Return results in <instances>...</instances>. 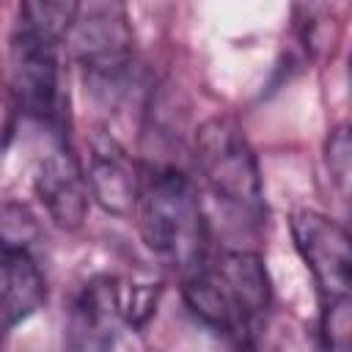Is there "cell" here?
<instances>
[{
  "label": "cell",
  "mask_w": 352,
  "mask_h": 352,
  "mask_svg": "<svg viewBox=\"0 0 352 352\" xmlns=\"http://www.w3.org/2000/svg\"><path fill=\"white\" fill-rule=\"evenodd\" d=\"M66 36L91 82L116 85L126 74L132 63V28L121 3L77 6Z\"/></svg>",
  "instance_id": "4"
},
{
  "label": "cell",
  "mask_w": 352,
  "mask_h": 352,
  "mask_svg": "<svg viewBox=\"0 0 352 352\" xmlns=\"http://www.w3.org/2000/svg\"><path fill=\"white\" fill-rule=\"evenodd\" d=\"M118 316L116 280L96 278L85 283L72 314V346L74 352H110L113 322Z\"/></svg>",
  "instance_id": "10"
},
{
  "label": "cell",
  "mask_w": 352,
  "mask_h": 352,
  "mask_svg": "<svg viewBox=\"0 0 352 352\" xmlns=\"http://www.w3.org/2000/svg\"><path fill=\"white\" fill-rule=\"evenodd\" d=\"M36 195L44 204L50 220L63 228L74 231L85 223L88 214V182L82 176V168L77 157L66 148H58L47 154L38 162L36 179H33Z\"/></svg>",
  "instance_id": "8"
},
{
  "label": "cell",
  "mask_w": 352,
  "mask_h": 352,
  "mask_svg": "<svg viewBox=\"0 0 352 352\" xmlns=\"http://www.w3.org/2000/svg\"><path fill=\"white\" fill-rule=\"evenodd\" d=\"M157 294L160 289L151 286V283H132V286H118L116 283V302H118V316L132 324V327H140L151 314H154V305H157Z\"/></svg>",
  "instance_id": "12"
},
{
  "label": "cell",
  "mask_w": 352,
  "mask_h": 352,
  "mask_svg": "<svg viewBox=\"0 0 352 352\" xmlns=\"http://www.w3.org/2000/svg\"><path fill=\"white\" fill-rule=\"evenodd\" d=\"M206 264L234 319V338H253V327L264 319L272 302L270 275L261 256L250 250H223L217 258H206Z\"/></svg>",
  "instance_id": "6"
},
{
  "label": "cell",
  "mask_w": 352,
  "mask_h": 352,
  "mask_svg": "<svg viewBox=\"0 0 352 352\" xmlns=\"http://www.w3.org/2000/svg\"><path fill=\"white\" fill-rule=\"evenodd\" d=\"M140 236L148 250L190 272L206 258V217L198 190L176 168H160L143 179L138 198Z\"/></svg>",
  "instance_id": "2"
},
{
  "label": "cell",
  "mask_w": 352,
  "mask_h": 352,
  "mask_svg": "<svg viewBox=\"0 0 352 352\" xmlns=\"http://www.w3.org/2000/svg\"><path fill=\"white\" fill-rule=\"evenodd\" d=\"M349 297L322 302V338L330 352H349Z\"/></svg>",
  "instance_id": "13"
},
{
  "label": "cell",
  "mask_w": 352,
  "mask_h": 352,
  "mask_svg": "<svg viewBox=\"0 0 352 352\" xmlns=\"http://www.w3.org/2000/svg\"><path fill=\"white\" fill-rule=\"evenodd\" d=\"M195 162L217 204L239 223L264 220V192L256 154L234 118L214 116L195 132Z\"/></svg>",
  "instance_id": "3"
},
{
  "label": "cell",
  "mask_w": 352,
  "mask_h": 352,
  "mask_svg": "<svg viewBox=\"0 0 352 352\" xmlns=\"http://www.w3.org/2000/svg\"><path fill=\"white\" fill-rule=\"evenodd\" d=\"M88 190L94 201L110 212V214H132L138 209L143 176L135 165V160L126 154V148L104 135L96 132L91 143V165H88Z\"/></svg>",
  "instance_id": "7"
},
{
  "label": "cell",
  "mask_w": 352,
  "mask_h": 352,
  "mask_svg": "<svg viewBox=\"0 0 352 352\" xmlns=\"http://www.w3.org/2000/svg\"><path fill=\"white\" fill-rule=\"evenodd\" d=\"M292 239L314 275L319 300H344L352 286V250L344 226L314 209H297L292 214Z\"/></svg>",
  "instance_id": "5"
},
{
  "label": "cell",
  "mask_w": 352,
  "mask_h": 352,
  "mask_svg": "<svg viewBox=\"0 0 352 352\" xmlns=\"http://www.w3.org/2000/svg\"><path fill=\"white\" fill-rule=\"evenodd\" d=\"M38 239V220L25 204L0 206V253H30Z\"/></svg>",
  "instance_id": "11"
},
{
  "label": "cell",
  "mask_w": 352,
  "mask_h": 352,
  "mask_svg": "<svg viewBox=\"0 0 352 352\" xmlns=\"http://www.w3.org/2000/svg\"><path fill=\"white\" fill-rule=\"evenodd\" d=\"M77 6L72 0H30L19 6L8 47V80L16 107L36 121L60 118L58 44L69 33Z\"/></svg>",
  "instance_id": "1"
},
{
  "label": "cell",
  "mask_w": 352,
  "mask_h": 352,
  "mask_svg": "<svg viewBox=\"0 0 352 352\" xmlns=\"http://www.w3.org/2000/svg\"><path fill=\"white\" fill-rule=\"evenodd\" d=\"M47 300V283L30 253H0V333L11 330Z\"/></svg>",
  "instance_id": "9"
},
{
  "label": "cell",
  "mask_w": 352,
  "mask_h": 352,
  "mask_svg": "<svg viewBox=\"0 0 352 352\" xmlns=\"http://www.w3.org/2000/svg\"><path fill=\"white\" fill-rule=\"evenodd\" d=\"M349 154H352L349 129L346 126L333 129V135L327 140V170L338 182V187H341L344 195H346V182H349Z\"/></svg>",
  "instance_id": "14"
}]
</instances>
